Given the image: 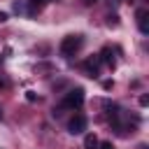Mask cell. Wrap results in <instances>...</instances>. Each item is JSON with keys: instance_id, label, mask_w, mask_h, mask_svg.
I'll list each match as a JSON object with an SVG mask.
<instances>
[{"instance_id": "8fae6325", "label": "cell", "mask_w": 149, "mask_h": 149, "mask_svg": "<svg viewBox=\"0 0 149 149\" xmlns=\"http://www.w3.org/2000/svg\"><path fill=\"white\" fill-rule=\"evenodd\" d=\"M84 2H88V5H91V2H95V0H84Z\"/></svg>"}, {"instance_id": "277c9868", "label": "cell", "mask_w": 149, "mask_h": 149, "mask_svg": "<svg viewBox=\"0 0 149 149\" xmlns=\"http://www.w3.org/2000/svg\"><path fill=\"white\" fill-rule=\"evenodd\" d=\"M137 28H140V33L142 35H147L149 33V12L147 9H137Z\"/></svg>"}, {"instance_id": "30bf717a", "label": "cell", "mask_w": 149, "mask_h": 149, "mask_svg": "<svg viewBox=\"0 0 149 149\" xmlns=\"http://www.w3.org/2000/svg\"><path fill=\"white\" fill-rule=\"evenodd\" d=\"M5 21H7V14H5V12H0V23H5Z\"/></svg>"}, {"instance_id": "6da1fadb", "label": "cell", "mask_w": 149, "mask_h": 149, "mask_svg": "<svg viewBox=\"0 0 149 149\" xmlns=\"http://www.w3.org/2000/svg\"><path fill=\"white\" fill-rule=\"evenodd\" d=\"M81 44H84V37L81 35H68V37H63L61 40V54L63 56H74L79 49H81Z\"/></svg>"}, {"instance_id": "5b68a950", "label": "cell", "mask_w": 149, "mask_h": 149, "mask_svg": "<svg viewBox=\"0 0 149 149\" xmlns=\"http://www.w3.org/2000/svg\"><path fill=\"white\" fill-rule=\"evenodd\" d=\"M98 68H100V58L98 56H93V58H88L84 63V70H86L88 77H98Z\"/></svg>"}, {"instance_id": "8992f818", "label": "cell", "mask_w": 149, "mask_h": 149, "mask_svg": "<svg viewBox=\"0 0 149 149\" xmlns=\"http://www.w3.org/2000/svg\"><path fill=\"white\" fill-rule=\"evenodd\" d=\"M47 2H51V0H28V12H30V14H35V12H40Z\"/></svg>"}, {"instance_id": "52a82bcc", "label": "cell", "mask_w": 149, "mask_h": 149, "mask_svg": "<svg viewBox=\"0 0 149 149\" xmlns=\"http://www.w3.org/2000/svg\"><path fill=\"white\" fill-rule=\"evenodd\" d=\"M98 144H100V140H98L93 133H88V135L84 137V147H86V149H98Z\"/></svg>"}, {"instance_id": "ba28073f", "label": "cell", "mask_w": 149, "mask_h": 149, "mask_svg": "<svg viewBox=\"0 0 149 149\" xmlns=\"http://www.w3.org/2000/svg\"><path fill=\"white\" fill-rule=\"evenodd\" d=\"M100 61H102V63H107V65H114L112 51H109V49H102V56H100Z\"/></svg>"}, {"instance_id": "3957f363", "label": "cell", "mask_w": 149, "mask_h": 149, "mask_svg": "<svg viewBox=\"0 0 149 149\" xmlns=\"http://www.w3.org/2000/svg\"><path fill=\"white\" fill-rule=\"evenodd\" d=\"M68 130H70L72 135L84 133V130H86V116H84V114H74V116L68 121Z\"/></svg>"}, {"instance_id": "7c38bea8", "label": "cell", "mask_w": 149, "mask_h": 149, "mask_svg": "<svg viewBox=\"0 0 149 149\" xmlns=\"http://www.w3.org/2000/svg\"><path fill=\"white\" fill-rule=\"evenodd\" d=\"M0 119H2V109H0Z\"/></svg>"}, {"instance_id": "7a4b0ae2", "label": "cell", "mask_w": 149, "mask_h": 149, "mask_svg": "<svg viewBox=\"0 0 149 149\" xmlns=\"http://www.w3.org/2000/svg\"><path fill=\"white\" fill-rule=\"evenodd\" d=\"M84 105V91L81 88H72L65 93L63 98V107H70V109H79Z\"/></svg>"}, {"instance_id": "9c48e42d", "label": "cell", "mask_w": 149, "mask_h": 149, "mask_svg": "<svg viewBox=\"0 0 149 149\" xmlns=\"http://www.w3.org/2000/svg\"><path fill=\"white\" fill-rule=\"evenodd\" d=\"M98 149H114V147H112V142H100Z\"/></svg>"}]
</instances>
